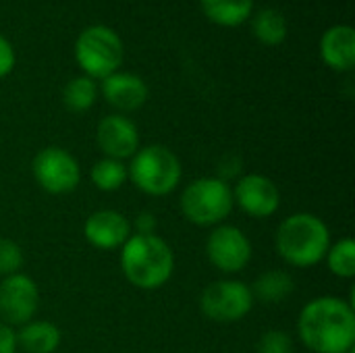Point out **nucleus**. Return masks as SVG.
Here are the masks:
<instances>
[{"label":"nucleus","mask_w":355,"mask_h":353,"mask_svg":"<svg viewBox=\"0 0 355 353\" xmlns=\"http://www.w3.org/2000/svg\"><path fill=\"white\" fill-rule=\"evenodd\" d=\"M329 270L339 277V279H352L355 277V243L354 239L345 237L341 241H337L335 246L329 248L327 256H324Z\"/></svg>","instance_id":"4be33fe9"},{"label":"nucleus","mask_w":355,"mask_h":353,"mask_svg":"<svg viewBox=\"0 0 355 353\" xmlns=\"http://www.w3.org/2000/svg\"><path fill=\"white\" fill-rule=\"evenodd\" d=\"M17 335H15V331L8 327V325H4V322H0V353H17Z\"/></svg>","instance_id":"bb28decb"},{"label":"nucleus","mask_w":355,"mask_h":353,"mask_svg":"<svg viewBox=\"0 0 355 353\" xmlns=\"http://www.w3.org/2000/svg\"><path fill=\"white\" fill-rule=\"evenodd\" d=\"M250 289L254 302L258 300L260 304H281L295 291V281L285 270H266L254 281Z\"/></svg>","instance_id":"6ab92c4d"},{"label":"nucleus","mask_w":355,"mask_h":353,"mask_svg":"<svg viewBox=\"0 0 355 353\" xmlns=\"http://www.w3.org/2000/svg\"><path fill=\"white\" fill-rule=\"evenodd\" d=\"M256 352L258 353H293V339L289 337V333L285 331H279V329H272V331H266L258 345H256Z\"/></svg>","instance_id":"b1692460"},{"label":"nucleus","mask_w":355,"mask_h":353,"mask_svg":"<svg viewBox=\"0 0 355 353\" xmlns=\"http://www.w3.org/2000/svg\"><path fill=\"white\" fill-rule=\"evenodd\" d=\"M98 87L104 100L112 108H116L119 114L139 110L148 102V96H150L148 83L139 75L127 73V71H116L104 77Z\"/></svg>","instance_id":"4468645a"},{"label":"nucleus","mask_w":355,"mask_h":353,"mask_svg":"<svg viewBox=\"0 0 355 353\" xmlns=\"http://www.w3.org/2000/svg\"><path fill=\"white\" fill-rule=\"evenodd\" d=\"M40 308V289L23 273L4 277L0 283V318L8 327H23L35 318Z\"/></svg>","instance_id":"9d476101"},{"label":"nucleus","mask_w":355,"mask_h":353,"mask_svg":"<svg viewBox=\"0 0 355 353\" xmlns=\"http://www.w3.org/2000/svg\"><path fill=\"white\" fill-rule=\"evenodd\" d=\"M206 256L216 270L235 275L250 264L252 241L239 227L218 225L206 239Z\"/></svg>","instance_id":"1a4fd4ad"},{"label":"nucleus","mask_w":355,"mask_h":353,"mask_svg":"<svg viewBox=\"0 0 355 353\" xmlns=\"http://www.w3.org/2000/svg\"><path fill=\"white\" fill-rule=\"evenodd\" d=\"M121 268L133 287L141 291H156L171 281L175 273V254L156 233H133L121 248Z\"/></svg>","instance_id":"f03ea898"},{"label":"nucleus","mask_w":355,"mask_h":353,"mask_svg":"<svg viewBox=\"0 0 355 353\" xmlns=\"http://www.w3.org/2000/svg\"><path fill=\"white\" fill-rule=\"evenodd\" d=\"M100 96V87L94 79L85 75H77L67 81L62 87V104L71 112H85L89 110Z\"/></svg>","instance_id":"aec40b11"},{"label":"nucleus","mask_w":355,"mask_h":353,"mask_svg":"<svg viewBox=\"0 0 355 353\" xmlns=\"http://www.w3.org/2000/svg\"><path fill=\"white\" fill-rule=\"evenodd\" d=\"M31 173L35 183L52 196L71 193L81 183V166L77 158L69 150L58 146H48L40 150L33 156Z\"/></svg>","instance_id":"6e6552de"},{"label":"nucleus","mask_w":355,"mask_h":353,"mask_svg":"<svg viewBox=\"0 0 355 353\" xmlns=\"http://www.w3.org/2000/svg\"><path fill=\"white\" fill-rule=\"evenodd\" d=\"M297 335L314 353H352L355 345L354 304L335 295L308 302L297 318Z\"/></svg>","instance_id":"f257e3e1"},{"label":"nucleus","mask_w":355,"mask_h":353,"mask_svg":"<svg viewBox=\"0 0 355 353\" xmlns=\"http://www.w3.org/2000/svg\"><path fill=\"white\" fill-rule=\"evenodd\" d=\"M200 8L218 27H239L254 15V0H200Z\"/></svg>","instance_id":"f3484780"},{"label":"nucleus","mask_w":355,"mask_h":353,"mask_svg":"<svg viewBox=\"0 0 355 353\" xmlns=\"http://www.w3.org/2000/svg\"><path fill=\"white\" fill-rule=\"evenodd\" d=\"M254 37L264 46H281L287 40L289 25L281 10L277 8H260L250 17Z\"/></svg>","instance_id":"a211bd4d"},{"label":"nucleus","mask_w":355,"mask_h":353,"mask_svg":"<svg viewBox=\"0 0 355 353\" xmlns=\"http://www.w3.org/2000/svg\"><path fill=\"white\" fill-rule=\"evenodd\" d=\"M96 141L104 158L123 162L139 150V129L125 114H108L98 123Z\"/></svg>","instance_id":"f8f14e48"},{"label":"nucleus","mask_w":355,"mask_h":353,"mask_svg":"<svg viewBox=\"0 0 355 353\" xmlns=\"http://www.w3.org/2000/svg\"><path fill=\"white\" fill-rule=\"evenodd\" d=\"M73 56L89 79H104L121 71L125 58V46L121 35L108 25H89L85 27L73 46Z\"/></svg>","instance_id":"39448f33"},{"label":"nucleus","mask_w":355,"mask_h":353,"mask_svg":"<svg viewBox=\"0 0 355 353\" xmlns=\"http://www.w3.org/2000/svg\"><path fill=\"white\" fill-rule=\"evenodd\" d=\"M17 347L25 353H54L60 347V329L48 320H29L17 333Z\"/></svg>","instance_id":"dca6fc26"},{"label":"nucleus","mask_w":355,"mask_h":353,"mask_svg":"<svg viewBox=\"0 0 355 353\" xmlns=\"http://www.w3.org/2000/svg\"><path fill=\"white\" fill-rule=\"evenodd\" d=\"M233 189V202L248 214L254 218H268L272 214H277L279 206H281V191L277 187V183L266 177V175H258V173H250L245 177H241Z\"/></svg>","instance_id":"9b49d317"},{"label":"nucleus","mask_w":355,"mask_h":353,"mask_svg":"<svg viewBox=\"0 0 355 353\" xmlns=\"http://www.w3.org/2000/svg\"><path fill=\"white\" fill-rule=\"evenodd\" d=\"M133 235L131 223L116 210H98L87 216L83 225V237L96 250H121Z\"/></svg>","instance_id":"ddd939ff"},{"label":"nucleus","mask_w":355,"mask_h":353,"mask_svg":"<svg viewBox=\"0 0 355 353\" xmlns=\"http://www.w3.org/2000/svg\"><path fill=\"white\" fill-rule=\"evenodd\" d=\"M179 206L189 223L198 227H218L235 206L233 189L220 177H200L183 189Z\"/></svg>","instance_id":"423d86ee"},{"label":"nucleus","mask_w":355,"mask_h":353,"mask_svg":"<svg viewBox=\"0 0 355 353\" xmlns=\"http://www.w3.org/2000/svg\"><path fill=\"white\" fill-rule=\"evenodd\" d=\"M156 216L150 212H141L135 216V223H131V229H135L137 235H154L156 231Z\"/></svg>","instance_id":"a878e982"},{"label":"nucleus","mask_w":355,"mask_h":353,"mask_svg":"<svg viewBox=\"0 0 355 353\" xmlns=\"http://www.w3.org/2000/svg\"><path fill=\"white\" fill-rule=\"evenodd\" d=\"M127 166L121 160H112V158H102L94 164L92 169V183L100 189V191H116L123 187V183L127 181Z\"/></svg>","instance_id":"412c9836"},{"label":"nucleus","mask_w":355,"mask_h":353,"mask_svg":"<svg viewBox=\"0 0 355 353\" xmlns=\"http://www.w3.org/2000/svg\"><path fill=\"white\" fill-rule=\"evenodd\" d=\"M15 64H17V52H15L10 40L0 33V79L8 77L12 73Z\"/></svg>","instance_id":"393cba45"},{"label":"nucleus","mask_w":355,"mask_h":353,"mask_svg":"<svg viewBox=\"0 0 355 353\" xmlns=\"http://www.w3.org/2000/svg\"><path fill=\"white\" fill-rule=\"evenodd\" d=\"M320 58L329 69L337 73L352 71L355 67L354 27L347 23L329 27L320 37Z\"/></svg>","instance_id":"2eb2a0df"},{"label":"nucleus","mask_w":355,"mask_h":353,"mask_svg":"<svg viewBox=\"0 0 355 353\" xmlns=\"http://www.w3.org/2000/svg\"><path fill=\"white\" fill-rule=\"evenodd\" d=\"M254 308V295L250 285L233 279H220L210 283L200 295L202 314L220 325L243 320Z\"/></svg>","instance_id":"0eeeda50"},{"label":"nucleus","mask_w":355,"mask_h":353,"mask_svg":"<svg viewBox=\"0 0 355 353\" xmlns=\"http://www.w3.org/2000/svg\"><path fill=\"white\" fill-rule=\"evenodd\" d=\"M127 177L146 196L162 198L177 189L183 177V166L171 148L152 144L135 152L127 166Z\"/></svg>","instance_id":"20e7f679"},{"label":"nucleus","mask_w":355,"mask_h":353,"mask_svg":"<svg viewBox=\"0 0 355 353\" xmlns=\"http://www.w3.org/2000/svg\"><path fill=\"white\" fill-rule=\"evenodd\" d=\"M23 266V250L12 239L0 237V277L17 275Z\"/></svg>","instance_id":"5701e85b"},{"label":"nucleus","mask_w":355,"mask_h":353,"mask_svg":"<svg viewBox=\"0 0 355 353\" xmlns=\"http://www.w3.org/2000/svg\"><path fill=\"white\" fill-rule=\"evenodd\" d=\"M275 248L289 266L310 268L324 260L331 248V231L316 214L295 212L279 225Z\"/></svg>","instance_id":"7ed1b4c3"}]
</instances>
